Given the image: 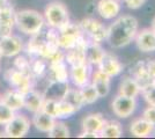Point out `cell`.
Here are the masks:
<instances>
[{
	"mask_svg": "<svg viewBox=\"0 0 155 139\" xmlns=\"http://www.w3.org/2000/svg\"><path fill=\"white\" fill-rule=\"evenodd\" d=\"M138 21L132 15H122L107 28V41L115 49L129 45L136 38Z\"/></svg>",
	"mask_w": 155,
	"mask_h": 139,
	"instance_id": "cell-1",
	"label": "cell"
},
{
	"mask_svg": "<svg viewBox=\"0 0 155 139\" xmlns=\"http://www.w3.org/2000/svg\"><path fill=\"white\" fill-rule=\"evenodd\" d=\"M45 25L44 16L34 9H22L15 12V26L21 33L32 36L42 31Z\"/></svg>",
	"mask_w": 155,
	"mask_h": 139,
	"instance_id": "cell-2",
	"label": "cell"
},
{
	"mask_svg": "<svg viewBox=\"0 0 155 139\" xmlns=\"http://www.w3.org/2000/svg\"><path fill=\"white\" fill-rule=\"evenodd\" d=\"M43 16L46 25L50 28L57 29V30L70 22V15H68L67 8L65 7L64 4L58 1L50 2L46 6Z\"/></svg>",
	"mask_w": 155,
	"mask_h": 139,
	"instance_id": "cell-3",
	"label": "cell"
},
{
	"mask_svg": "<svg viewBox=\"0 0 155 139\" xmlns=\"http://www.w3.org/2000/svg\"><path fill=\"white\" fill-rule=\"evenodd\" d=\"M30 129V121L25 115H15L5 125V137L8 138H22Z\"/></svg>",
	"mask_w": 155,
	"mask_h": 139,
	"instance_id": "cell-4",
	"label": "cell"
},
{
	"mask_svg": "<svg viewBox=\"0 0 155 139\" xmlns=\"http://www.w3.org/2000/svg\"><path fill=\"white\" fill-rule=\"evenodd\" d=\"M82 36V30L79 25L67 23L63 28L58 29V45L60 49L67 50L78 42Z\"/></svg>",
	"mask_w": 155,
	"mask_h": 139,
	"instance_id": "cell-5",
	"label": "cell"
},
{
	"mask_svg": "<svg viewBox=\"0 0 155 139\" xmlns=\"http://www.w3.org/2000/svg\"><path fill=\"white\" fill-rule=\"evenodd\" d=\"M5 79L13 87L14 89L19 91L22 94H26L32 89V78L25 73L20 72L16 68H11L5 73Z\"/></svg>",
	"mask_w": 155,
	"mask_h": 139,
	"instance_id": "cell-6",
	"label": "cell"
},
{
	"mask_svg": "<svg viewBox=\"0 0 155 139\" xmlns=\"http://www.w3.org/2000/svg\"><path fill=\"white\" fill-rule=\"evenodd\" d=\"M80 28L82 30V33H86L91 38L93 42H102L107 40V27L104 26L102 22L87 18L80 22Z\"/></svg>",
	"mask_w": 155,
	"mask_h": 139,
	"instance_id": "cell-7",
	"label": "cell"
},
{
	"mask_svg": "<svg viewBox=\"0 0 155 139\" xmlns=\"http://www.w3.org/2000/svg\"><path fill=\"white\" fill-rule=\"evenodd\" d=\"M111 107H112V111L116 116L120 118H127L134 113L137 108V101L133 98H127L118 94L112 101Z\"/></svg>",
	"mask_w": 155,
	"mask_h": 139,
	"instance_id": "cell-8",
	"label": "cell"
},
{
	"mask_svg": "<svg viewBox=\"0 0 155 139\" xmlns=\"http://www.w3.org/2000/svg\"><path fill=\"white\" fill-rule=\"evenodd\" d=\"M87 40L84 37V35L78 40V42L70 49L66 50L65 60L71 65H79L86 63V46H87Z\"/></svg>",
	"mask_w": 155,
	"mask_h": 139,
	"instance_id": "cell-9",
	"label": "cell"
},
{
	"mask_svg": "<svg viewBox=\"0 0 155 139\" xmlns=\"http://www.w3.org/2000/svg\"><path fill=\"white\" fill-rule=\"evenodd\" d=\"M0 50L2 57H15L23 50V43L19 36L9 35L7 37L0 38Z\"/></svg>",
	"mask_w": 155,
	"mask_h": 139,
	"instance_id": "cell-10",
	"label": "cell"
},
{
	"mask_svg": "<svg viewBox=\"0 0 155 139\" xmlns=\"http://www.w3.org/2000/svg\"><path fill=\"white\" fill-rule=\"evenodd\" d=\"M15 26V11L13 7L5 6L0 9V38L13 35Z\"/></svg>",
	"mask_w": 155,
	"mask_h": 139,
	"instance_id": "cell-11",
	"label": "cell"
},
{
	"mask_svg": "<svg viewBox=\"0 0 155 139\" xmlns=\"http://www.w3.org/2000/svg\"><path fill=\"white\" fill-rule=\"evenodd\" d=\"M98 70L104 74H107L108 77H117L119 73L123 71V65L122 63L118 60L116 56H114L112 53L105 52L102 60L100 61V64L97 65Z\"/></svg>",
	"mask_w": 155,
	"mask_h": 139,
	"instance_id": "cell-12",
	"label": "cell"
},
{
	"mask_svg": "<svg viewBox=\"0 0 155 139\" xmlns=\"http://www.w3.org/2000/svg\"><path fill=\"white\" fill-rule=\"evenodd\" d=\"M134 40H136L137 46L142 52L155 51V33L152 30V28H145L140 31L138 30Z\"/></svg>",
	"mask_w": 155,
	"mask_h": 139,
	"instance_id": "cell-13",
	"label": "cell"
},
{
	"mask_svg": "<svg viewBox=\"0 0 155 139\" xmlns=\"http://www.w3.org/2000/svg\"><path fill=\"white\" fill-rule=\"evenodd\" d=\"M23 100H25L23 108H26L28 111L35 114L39 110H42L43 102H44L45 98H44L43 93H39L38 91H35L32 88L23 95Z\"/></svg>",
	"mask_w": 155,
	"mask_h": 139,
	"instance_id": "cell-14",
	"label": "cell"
},
{
	"mask_svg": "<svg viewBox=\"0 0 155 139\" xmlns=\"http://www.w3.org/2000/svg\"><path fill=\"white\" fill-rule=\"evenodd\" d=\"M97 12L103 19L111 20L119 14L120 5L118 0H100L97 4Z\"/></svg>",
	"mask_w": 155,
	"mask_h": 139,
	"instance_id": "cell-15",
	"label": "cell"
},
{
	"mask_svg": "<svg viewBox=\"0 0 155 139\" xmlns=\"http://www.w3.org/2000/svg\"><path fill=\"white\" fill-rule=\"evenodd\" d=\"M23 95L25 94L20 93L19 91L11 88V89H8L2 94V96L0 98V101L4 104H6L7 107H9L12 110L18 111L21 108H23V104H25Z\"/></svg>",
	"mask_w": 155,
	"mask_h": 139,
	"instance_id": "cell-16",
	"label": "cell"
},
{
	"mask_svg": "<svg viewBox=\"0 0 155 139\" xmlns=\"http://www.w3.org/2000/svg\"><path fill=\"white\" fill-rule=\"evenodd\" d=\"M105 122L101 114H89L82 119V130L86 132L101 133Z\"/></svg>",
	"mask_w": 155,
	"mask_h": 139,
	"instance_id": "cell-17",
	"label": "cell"
},
{
	"mask_svg": "<svg viewBox=\"0 0 155 139\" xmlns=\"http://www.w3.org/2000/svg\"><path fill=\"white\" fill-rule=\"evenodd\" d=\"M71 79L77 87H82L89 80V65L87 63L71 66Z\"/></svg>",
	"mask_w": 155,
	"mask_h": 139,
	"instance_id": "cell-18",
	"label": "cell"
},
{
	"mask_svg": "<svg viewBox=\"0 0 155 139\" xmlns=\"http://www.w3.org/2000/svg\"><path fill=\"white\" fill-rule=\"evenodd\" d=\"M91 85L95 87L98 98H105L110 92V77L97 70L96 72L93 73Z\"/></svg>",
	"mask_w": 155,
	"mask_h": 139,
	"instance_id": "cell-19",
	"label": "cell"
},
{
	"mask_svg": "<svg viewBox=\"0 0 155 139\" xmlns=\"http://www.w3.org/2000/svg\"><path fill=\"white\" fill-rule=\"evenodd\" d=\"M153 130H154V125L143 117L134 119L130 125V132L138 138L148 137L149 134L153 132Z\"/></svg>",
	"mask_w": 155,
	"mask_h": 139,
	"instance_id": "cell-20",
	"label": "cell"
},
{
	"mask_svg": "<svg viewBox=\"0 0 155 139\" xmlns=\"http://www.w3.org/2000/svg\"><path fill=\"white\" fill-rule=\"evenodd\" d=\"M54 122H56V118H53L52 116L48 115V114H45L42 110L35 113L34 117H32V125L35 126L36 130L39 131V132L48 133L51 130Z\"/></svg>",
	"mask_w": 155,
	"mask_h": 139,
	"instance_id": "cell-21",
	"label": "cell"
},
{
	"mask_svg": "<svg viewBox=\"0 0 155 139\" xmlns=\"http://www.w3.org/2000/svg\"><path fill=\"white\" fill-rule=\"evenodd\" d=\"M104 53L105 52L101 48L100 43L93 42V41L91 43L88 42L86 46V63L88 65H98L103 58Z\"/></svg>",
	"mask_w": 155,
	"mask_h": 139,
	"instance_id": "cell-22",
	"label": "cell"
},
{
	"mask_svg": "<svg viewBox=\"0 0 155 139\" xmlns=\"http://www.w3.org/2000/svg\"><path fill=\"white\" fill-rule=\"evenodd\" d=\"M49 68H50V73H51V80L59 81V82H67L68 71H67L65 59L50 61Z\"/></svg>",
	"mask_w": 155,
	"mask_h": 139,
	"instance_id": "cell-23",
	"label": "cell"
},
{
	"mask_svg": "<svg viewBox=\"0 0 155 139\" xmlns=\"http://www.w3.org/2000/svg\"><path fill=\"white\" fill-rule=\"evenodd\" d=\"M133 78L140 86V89L154 82L153 78L149 75L148 71L146 68V63H142V61L138 63L133 68Z\"/></svg>",
	"mask_w": 155,
	"mask_h": 139,
	"instance_id": "cell-24",
	"label": "cell"
},
{
	"mask_svg": "<svg viewBox=\"0 0 155 139\" xmlns=\"http://www.w3.org/2000/svg\"><path fill=\"white\" fill-rule=\"evenodd\" d=\"M140 93H141L140 86L138 85V82L133 77H127L120 82V86H119V94L120 95L136 99Z\"/></svg>",
	"mask_w": 155,
	"mask_h": 139,
	"instance_id": "cell-25",
	"label": "cell"
},
{
	"mask_svg": "<svg viewBox=\"0 0 155 139\" xmlns=\"http://www.w3.org/2000/svg\"><path fill=\"white\" fill-rule=\"evenodd\" d=\"M60 100H64L65 102L71 104L77 111L80 110L81 107L84 104L82 96H81V93H80V89H77V88H67L66 92L64 93V95H63V98Z\"/></svg>",
	"mask_w": 155,
	"mask_h": 139,
	"instance_id": "cell-26",
	"label": "cell"
},
{
	"mask_svg": "<svg viewBox=\"0 0 155 139\" xmlns=\"http://www.w3.org/2000/svg\"><path fill=\"white\" fill-rule=\"evenodd\" d=\"M101 137L104 138H119L123 134L122 124L117 121H108L105 122L104 127L101 131Z\"/></svg>",
	"mask_w": 155,
	"mask_h": 139,
	"instance_id": "cell-27",
	"label": "cell"
},
{
	"mask_svg": "<svg viewBox=\"0 0 155 139\" xmlns=\"http://www.w3.org/2000/svg\"><path fill=\"white\" fill-rule=\"evenodd\" d=\"M80 93H81L84 104H91V103L96 102L98 99V94H97L95 87L91 84H86L84 86L80 87Z\"/></svg>",
	"mask_w": 155,
	"mask_h": 139,
	"instance_id": "cell-28",
	"label": "cell"
},
{
	"mask_svg": "<svg viewBox=\"0 0 155 139\" xmlns=\"http://www.w3.org/2000/svg\"><path fill=\"white\" fill-rule=\"evenodd\" d=\"M49 137L51 138H68L70 137V130L67 125L63 122H54L51 130L48 132Z\"/></svg>",
	"mask_w": 155,
	"mask_h": 139,
	"instance_id": "cell-29",
	"label": "cell"
},
{
	"mask_svg": "<svg viewBox=\"0 0 155 139\" xmlns=\"http://www.w3.org/2000/svg\"><path fill=\"white\" fill-rule=\"evenodd\" d=\"M46 71V63L45 59L43 58H37V59L30 60V72H31L32 79L41 78Z\"/></svg>",
	"mask_w": 155,
	"mask_h": 139,
	"instance_id": "cell-30",
	"label": "cell"
},
{
	"mask_svg": "<svg viewBox=\"0 0 155 139\" xmlns=\"http://www.w3.org/2000/svg\"><path fill=\"white\" fill-rule=\"evenodd\" d=\"M42 111L52 116L53 118H59V100L45 99L43 102Z\"/></svg>",
	"mask_w": 155,
	"mask_h": 139,
	"instance_id": "cell-31",
	"label": "cell"
},
{
	"mask_svg": "<svg viewBox=\"0 0 155 139\" xmlns=\"http://www.w3.org/2000/svg\"><path fill=\"white\" fill-rule=\"evenodd\" d=\"M14 68H16L20 72L25 73L27 75L31 77V72H30V60L27 59L23 56H19L14 60ZM32 78V77H31Z\"/></svg>",
	"mask_w": 155,
	"mask_h": 139,
	"instance_id": "cell-32",
	"label": "cell"
},
{
	"mask_svg": "<svg viewBox=\"0 0 155 139\" xmlns=\"http://www.w3.org/2000/svg\"><path fill=\"white\" fill-rule=\"evenodd\" d=\"M15 116V111L0 101V125H6Z\"/></svg>",
	"mask_w": 155,
	"mask_h": 139,
	"instance_id": "cell-33",
	"label": "cell"
},
{
	"mask_svg": "<svg viewBox=\"0 0 155 139\" xmlns=\"http://www.w3.org/2000/svg\"><path fill=\"white\" fill-rule=\"evenodd\" d=\"M141 93L143 95V98L146 100V102L149 106L155 107V84H150L148 86H146L145 88L141 89Z\"/></svg>",
	"mask_w": 155,
	"mask_h": 139,
	"instance_id": "cell-34",
	"label": "cell"
},
{
	"mask_svg": "<svg viewBox=\"0 0 155 139\" xmlns=\"http://www.w3.org/2000/svg\"><path fill=\"white\" fill-rule=\"evenodd\" d=\"M77 113V110L68 104L67 102H65L64 100H59V118L63 117H70L71 115Z\"/></svg>",
	"mask_w": 155,
	"mask_h": 139,
	"instance_id": "cell-35",
	"label": "cell"
},
{
	"mask_svg": "<svg viewBox=\"0 0 155 139\" xmlns=\"http://www.w3.org/2000/svg\"><path fill=\"white\" fill-rule=\"evenodd\" d=\"M142 117L145 119H147L149 123H152V124L155 126V107L154 106L147 107V108L143 110Z\"/></svg>",
	"mask_w": 155,
	"mask_h": 139,
	"instance_id": "cell-36",
	"label": "cell"
},
{
	"mask_svg": "<svg viewBox=\"0 0 155 139\" xmlns=\"http://www.w3.org/2000/svg\"><path fill=\"white\" fill-rule=\"evenodd\" d=\"M126 6L131 9H138L146 2V0H124Z\"/></svg>",
	"mask_w": 155,
	"mask_h": 139,
	"instance_id": "cell-37",
	"label": "cell"
},
{
	"mask_svg": "<svg viewBox=\"0 0 155 139\" xmlns=\"http://www.w3.org/2000/svg\"><path fill=\"white\" fill-rule=\"evenodd\" d=\"M146 68H147V71H148L149 75L153 78V80L155 81V59H152V60H148L147 63H146Z\"/></svg>",
	"mask_w": 155,
	"mask_h": 139,
	"instance_id": "cell-38",
	"label": "cell"
},
{
	"mask_svg": "<svg viewBox=\"0 0 155 139\" xmlns=\"http://www.w3.org/2000/svg\"><path fill=\"white\" fill-rule=\"evenodd\" d=\"M79 137L80 138H97V137H101V134L100 133L86 132V131H84L81 134H79Z\"/></svg>",
	"mask_w": 155,
	"mask_h": 139,
	"instance_id": "cell-39",
	"label": "cell"
},
{
	"mask_svg": "<svg viewBox=\"0 0 155 139\" xmlns=\"http://www.w3.org/2000/svg\"><path fill=\"white\" fill-rule=\"evenodd\" d=\"M8 5V0H0V9Z\"/></svg>",
	"mask_w": 155,
	"mask_h": 139,
	"instance_id": "cell-40",
	"label": "cell"
},
{
	"mask_svg": "<svg viewBox=\"0 0 155 139\" xmlns=\"http://www.w3.org/2000/svg\"><path fill=\"white\" fill-rule=\"evenodd\" d=\"M150 28H152V30L155 33V18L153 19V21H152V23H150Z\"/></svg>",
	"mask_w": 155,
	"mask_h": 139,
	"instance_id": "cell-41",
	"label": "cell"
},
{
	"mask_svg": "<svg viewBox=\"0 0 155 139\" xmlns=\"http://www.w3.org/2000/svg\"><path fill=\"white\" fill-rule=\"evenodd\" d=\"M1 137H5V132H2V131H0V138Z\"/></svg>",
	"mask_w": 155,
	"mask_h": 139,
	"instance_id": "cell-42",
	"label": "cell"
},
{
	"mask_svg": "<svg viewBox=\"0 0 155 139\" xmlns=\"http://www.w3.org/2000/svg\"><path fill=\"white\" fill-rule=\"evenodd\" d=\"M2 58V53H1V50H0V59Z\"/></svg>",
	"mask_w": 155,
	"mask_h": 139,
	"instance_id": "cell-43",
	"label": "cell"
},
{
	"mask_svg": "<svg viewBox=\"0 0 155 139\" xmlns=\"http://www.w3.org/2000/svg\"><path fill=\"white\" fill-rule=\"evenodd\" d=\"M0 98H1V95H0Z\"/></svg>",
	"mask_w": 155,
	"mask_h": 139,
	"instance_id": "cell-44",
	"label": "cell"
},
{
	"mask_svg": "<svg viewBox=\"0 0 155 139\" xmlns=\"http://www.w3.org/2000/svg\"><path fill=\"white\" fill-rule=\"evenodd\" d=\"M154 84H155V81H154Z\"/></svg>",
	"mask_w": 155,
	"mask_h": 139,
	"instance_id": "cell-45",
	"label": "cell"
},
{
	"mask_svg": "<svg viewBox=\"0 0 155 139\" xmlns=\"http://www.w3.org/2000/svg\"><path fill=\"white\" fill-rule=\"evenodd\" d=\"M118 1H119V0H118Z\"/></svg>",
	"mask_w": 155,
	"mask_h": 139,
	"instance_id": "cell-46",
	"label": "cell"
}]
</instances>
